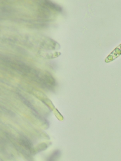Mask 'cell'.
Segmentation results:
<instances>
[{"label": "cell", "mask_w": 121, "mask_h": 161, "mask_svg": "<svg viewBox=\"0 0 121 161\" xmlns=\"http://www.w3.org/2000/svg\"><path fill=\"white\" fill-rule=\"evenodd\" d=\"M12 9L11 8H9L8 7H4L3 8H1V14H2L3 13V15H8L10 13L12 12Z\"/></svg>", "instance_id": "cell-6"}, {"label": "cell", "mask_w": 121, "mask_h": 161, "mask_svg": "<svg viewBox=\"0 0 121 161\" xmlns=\"http://www.w3.org/2000/svg\"><path fill=\"white\" fill-rule=\"evenodd\" d=\"M19 143H20V145L23 146L25 148L28 149V150H30V149H31V148H32V143L26 137H24L23 136L22 137L20 138Z\"/></svg>", "instance_id": "cell-3"}, {"label": "cell", "mask_w": 121, "mask_h": 161, "mask_svg": "<svg viewBox=\"0 0 121 161\" xmlns=\"http://www.w3.org/2000/svg\"><path fill=\"white\" fill-rule=\"evenodd\" d=\"M1 59L4 65L7 67H10L21 75L29 78L40 84L44 73H41L40 71H37L19 60H12L6 57H1Z\"/></svg>", "instance_id": "cell-1"}, {"label": "cell", "mask_w": 121, "mask_h": 161, "mask_svg": "<svg viewBox=\"0 0 121 161\" xmlns=\"http://www.w3.org/2000/svg\"><path fill=\"white\" fill-rule=\"evenodd\" d=\"M60 153L59 150H56L48 157L47 161H56V159L60 156Z\"/></svg>", "instance_id": "cell-5"}, {"label": "cell", "mask_w": 121, "mask_h": 161, "mask_svg": "<svg viewBox=\"0 0 121 161\" xmlns=\"http://www.w3.org/2000/svg\"><path fill=\"white\" fill-rule=\"evenodd\" d=\"M39 2L40 3H39V5L45 6L46 8H48V9L55 11L58 12H61L62 11V8L61 6L56 3H54L50 1H40Z\"/></svg>", "instance_id": "cell-2"}, {"label": "cell", "mask_w": 121, "mask_h": 161, "mask_svg": "<svg viewBox=\"0 0 121 161\" xmlns=\"http://www.w3.org/2000/svg\"><path fill=\"white\" fill-rule=\"evenodd\" d=\"M19 96L20 97V99L22 100V102L25 104L26 105H27L28 107H29V108L31 109V110H33L34 112H35V114H37V115H38V116H39V115H38V114H37V112L36 110L35 109V108L33 107V105L31 104L30 102H29V101H28L26 98H24L22 95H20L19 94Z\"/></svg>", "instance_id": "cell-4"}]
</instances>
